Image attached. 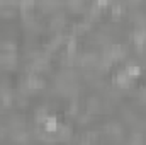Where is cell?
<instances>
[{"label":"cell","mask_w":146,"mask_h":145,"mask_svg":"<svg viewBox=\"0 0 146 145\" xmlns=\"http://www.w3.org/2000/svg\"><path fill=\"white\" fill-rule=\"evenodd\" d=\"M134 82H136V80H133V79L126 73L124 67L119 68V70L115 72V75L112 77V84H114L117 89H121V91H127V89H131V87L134 85Z\"/></svg>","instance_id":"obj_1"},{"label":"cell","mask_w":146,"mask_h":145,"mask_svg":"<svg viewBox=\"0 0 146 145\" xmlns=\"http://www.w3.org/2000/svg\"><path fill=\"white\" fill-rule=\"evenodd\" d=\"M58 128H60V116H58L56 113H48V116H46V119H44V123H42V130H44L46 133L56 137ZM56 140H58V138H56Z\"/></svg>","instance_id":"obj_2"},{"label":"cell","mask_w":146,"mask_h":145,"mask_svg":"<svg viewBox=\"0 0 146 145\" xmlns=\"http://www.w3.org/2000/svg\"><path fill=\"white\" fill-rule=\"evenodd\" d=\"M124 70H126V73H127L133 80H139V79L143 77V73H145L143 65H139V63H127V65L124 67Z\"/></svg>","instance_id":"obj_3"},{"label":"cell","mask_w":146,"mask_h":145,"mask_svg":"<svg viewBox=\"0 0 146 145\" xmlns=\"http://www.w3.org/2000/svg\"><path fill=\"white\" fill-rule=\"evenodd\" d=\"M112 2H114V0H95V3H97L100 9H109V5Z\"/></svg>","instance_id":"obj_4"},{"label":"cell","mask_w":146,"mask_h":145,"mask_svg":"<svg viewBox=\"0 0 146 145\" xmlns=\"http://www.w3.org/2000/svg\"><path fill=\"white\" fill-rule=\"evenodd\" d=\"M66 2H75V0H66Z\"/></svg>","instance_id":"obj_5"}]
</instances>
